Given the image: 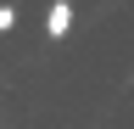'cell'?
Instances as JSON below:
<instances>
[{"instance_id": "cell-2", "label": "cell", "mask_w": 134, "mask_h": 129, "mask_svg": "<svg viewBox=\"0 0 134 129\" xmlns=\"http://www.w3.org/2000/svg\"><path fill=\"white\" fill-rule=\"evenodd\" d=\"M11 28H17V6H11V0H0V34H11Z\"/></svg>"}, {"instance_id": "cell-1", "label": "cell", "mask_w": 134, "mask_h": 129, "mask_svg": "<svg viewBox=\"0 0 134 129\" xmlns=\"http://www.w3.org/2000/svg\"><path fill=\"white\" fill-rule=\"evenodd\" d=\"M73 34V0H50L45 6V39H67Z\"/></svg>"}]
</instances>
